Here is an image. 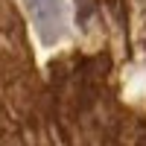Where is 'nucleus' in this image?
<instances>
[{
    "label": "nucleus",
    "instance_id": "nucleus-1",
    "mask_svg": "<svg viewBox=\"0 0 146 146\" xmlns=\"http://www.w3.org/2000/svg\"><path fill=\"white\" fill-rule=\"evenodd\" d=\"M41 47H58L73 32V3L70 0H21Z\"/></svg>",
    "mask_w": 146,
    "mask_h": 146
},
{
    "label": "nucleus",
    "instance_id": "nucleus-2",
    "mask_svg": "<svg viewBox=\"0 0 146 146\" xmlns=\"http://www.w3.org/2000/svg\"><path fill=\"white\" fill-rule=\"evenodd\" d=\"M0 146H21V143H18L15 137H9V140H3V143H0Z\"/></svg>",
    "mask_w": 146,
    "mask_h": 146
}]
</instances>
